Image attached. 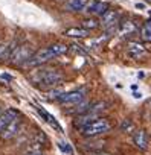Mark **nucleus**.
<instances>
[{
  "label": "nucleus",
  "instance_id": "f257e3e1",
  "mask_svg": "<svg viewBox=\"0 0 151 155\" xmlns=\"http://www.w3.org/2000/svg\"><path fill=\"white\" fill-rule=\"evenodd\" d=\"M67 50H69V47H67L66 44H52V46H49V47H43V49L37 50V52L32 55V58H31L25 65H28V67L41 65V64H44V62L53 59L55 56H60V55L66 53Z\"/></svg>",
  "mask_w": 151,
  "mask_h": 155
},
{
  "label": "nucleus",
  "instance_id": "f03ea898",
  "mask_svg": "<svg viewBox=\"0 0 151 155\" xmlns=\"http://www.w3.org/2000/svg\"><path fill=\"white\" fill-rule=\"evenodd\" d=\"M32 78L41 88H53L63 81V74L53 68H41Z\"/></svg>",
  "mask_w": 151,
  "mask_h": 155
},
{
  "label": "nucleus",
  "instance_id": "7ed1b4c3",
  "mask_svg": "<svg viewBox=\"0 0 151 155\" xmlns=\"http://www.w3.org/2000/svg\"><path fill=\"white\" fill-rule=\"evenodd\" d=\"M110 129H112V123L107 119L98 117L93 122H90L89 125H86L81 129V134L84 137H98V135H102V134L108 132Z\"/></svg>",
  "mask_w": 151,
  "mask_h": 155
},
{
  "label": "nucleus",
  "instance_id": "20e7f679",
  "mask_svg": "<svg viewBox=\"0 0 151 155\" xmlns=\"http://www.w3.org/2000/svg\"><path fill=\"white\" fill-rule=\"evenodd\" d=\"M86 93H87L86 88L72 90V91L63 93L57 101H58L61 105H78V104H81L83 101H86Z\"/></svg>",
  "mask_w": 151,
  "mask_h": 155
},
{
  "label": "nucleus",
  "instance_id": "39448f33",
  "mask_svg": "<svg viewBox=\"0 0 151 155\" xmlns=\"http://www.w3.org/2000/svg\"><path fill=\"white\" fill-rule=\"evenodd\" d=\"M32 55H34V52L31 50V47L29 46H17L15 49H14V52L11 53V56H9V61L14 64V65H20V64H26L31 58H32Z\"/></svg>",
  "mask_w": 151,
  "mask_h": 155
},
{
  "label": "nucleus",
  "instance_id": "423d86ee",
  "mask_svg": "<svg viewBox=\"0 0 151 155\" xmlns=\"http://www.w3.org/2000/svg\"><path fill=\"white\" fill-rule=\"evenodd\" d=\"M20 126H22V122H20V119L17 117V119H14L2 132H0V137H2V140H11V138H14L17 134H19V131H20Z\"/></svg>",
  "mask_w": 151,
  "mask_h": 155
},
{
  "label": "nucleus",
  "instance_id": "0eeeda50",
  "mask_svg": "<svg viewBox=\"0 0 151 155\" xmlns=\"http://www.w3.org/2000/svg\"><path fill=\"white\" fill-rule=\"evenodd\" d=\"M119 21V14L115 11V9H108L99 20L101 26L105 28V29H113L116 26V23Z\"/></svg>",
  "mask_w": 151,
  "mask_h": 155
},
{
  "label": "nucleus",
  "instance_id": "6e6552de",
  "mask_svg": "<svg viewBox=\"0 0 151 155\" xmlns=\"http://www.w3.org/2000/svg\"><path fill=\"white\" fill-rule=\"evenodd\" d=\"M127 53H128V56H131L133 59H140V58H143L148 52H146V49H145L143 44H140V43H130V46H128V49H127Z\"/></svg>",
  "mask_w": 151,
  "mask_h": 155
},
{
  "label": "nucleus",
  "instance_id": "1a4fd4ad",
  "mask_svg": "<svg viewBox=\"0 0 151 155\" xmlns=\"http://www.w3.org/2000/svg\"><path fill=\"white\" fill-rule=\"evenodd\" d=\"M89 14H93V15H104L107 11H108V3L107 2H99V0H95V2H92L87 9H86Z\"/></svg>",
  "mask_w": 151,
  "mask_h": 155
},
{
  "label": "nucleus",
  "instance_id": "9d476101",
  "mask_svg": "<svg viewBox=\"0 0 151 155\" xmlns=\"http://www.w3.org/2000/svg\"><path fill=\"white\" fill-rule=\"evenodd\" d=\"M19 117V111L17 110H14V108H9V110H6V111H3L2 114H0V132H2L14 119H17Z\"/></svg>",
  "mask_w": 151,
  "mask_h": 155
},
{
  "label": "nucleus",
  "instance_id": "9b49d317",
  "mask_svg": "<svg viewBox=\"0 0 151 155\" xmlns=\"http://www.w3.org/2000/svg\"><path fill=\"white\" fill-rule=\"evenodd\" d=\"M35 108H37L38 114H40V116H41V117L44 119V122H47V123H49V125H50V126H52L53 129H57L58 132H63V128H61V125H60V123L57 122V119H55V117H53L52 114H49V113H47L46 110H43L41 107H35Z\"/></svg>",
  "mask_w": 151,
  "mask_h": 155
},
{
  "label": "nucleus",
  "instance_id": "f8f14e48",
  "mask_svg": "<svg viewBox=\"0 0 151 155\" xmlns=\"http://www.w3.org/2000/svg\"><path fill=\"white\" fill-rule=\"evenodd\" d=\"M133 141H134V144L139 149H146L148 147V135H146V132L143 129L136 131V134L133 135Z\"/></svg>",
  "mask_w": 151,
  "mask_h": 155
},
{
  "label": "nucleus",
  "instance_id": "ddd939ff",
  "mask_svg": "<svg viewBox=\"0 0 151 155\" xmlns=\"http://www.w3.org/2000/svg\"><path fill=\"white\" fill-rule=\"evenodd\" d=\"M89 34H90V31L83 29V28H69L64 31V35L70 37V38H86V37H89Z\"/></svg>",
  "mask_w": 151,
  "mask_h": 155
},
{
  "label": "nucleus",
  "instance_id": "4468645a",
  "mask_svg": "<svg viewBox=\"0 0 151 155\" xmlns=\"http://www.w3.org/2000/svg\"><path fill=\"white\" fill-rule=\"evenodd\" d=\"M136 31H137V28H136L134 21H131V20H124V21L119 23V34L124 35V37L125 35H131Z\"/></svg>",
  "mask_w": 151,
  "mask_h": 155
},
{
  "label": "nucleus",
  "instance_id": "2eb2a0df",
  "mask_svg": "<svg viewBox=\"0 0 151 155\" xmlns=\"http://www.w3.org/2000/svg\"><path fill=\"white\" fill-rule=\"evenodd\" d=\"M90 0H69V8L72 11H83L86 6H89Z\"/></svg>",
  "mask_w": 151,
  "mask_h": 155
},
{
  "label": "nucleus",
  "instance_id": "dca6fc26",
  "mask_svg": "<svg viewBox=\"0 0 151 155\" xmlns=\"http://www.w3.org/2000/svg\"><path fill=\"white\" fill-rule=\"evenodd\" d=\"M140 37H142L143 41L151 43V20H148V21H145L142 25V28H140Z\"/></svg>",
  "mask_w": 151,
  "mask_h": 155
},
{
  "label": "nucleus",
  "instance_id": "f3484780",
  "mask_svg": "<svg viewBox=\"0 0 151 155\" xmlns=\"http://www.w3.org/2000/svg\"><path fill=\"white\" fill-rule=\"evenodd\" d=\"M15 46L14 44H5V43H0V59H5L9 58L11 53L14 52Z\"/></svg>",
  "mask_w": 151,
  "mask_h": 155
},
{
  "label": "nucleus",
  "instance_id": "a211bd4d",
  "mask_svg": "<svg viewBox=\"0 0 151 155\" xmlns=\"http://www.w3.org/2000/svg\"><path fill=\"white\" fill-rule=\"evenodd\" d=\"M99 26H101V23L96 18H86V20H83V29L92 31V29H96Z\"/></svg>",
  "mask_w": 151,
  "mask_h": 155
},
{
  "label": "nucleus",
  "instance_id": "6ab92c4d",
  "mask_svg": "<svg viewBox=\"0 0 151 155\" xmlns=\"http://www.w3.org/2000/svg\"><path fill=\"white\" fill-rule=\"evenodd\" d=\"M58 146L61 147V150H63V152H67L69 155H73V149L70 147V144H69L67 141H60V143H58Z\"/></svg>",
  "mask_w": 151,
  "mask_h": 155
},
{
  "label": "nucleus",
  "instance_id": "aec40b11",
  "mask_svg": "<svg viewBox=\"0 0 151 155\" xmlns=\"http://www.w3.org/2000/svg\"><path fill=\"white\" fill-rule=\"evenodd\" d=\"M121 129L125 131V132H131V129H133V123L127 119V120H124V122L121 123Z\"/></svg>",
  "mask_w": 151,
  "mask_h": 155
},
{
  "label": "nucleus",
  "instance_id": "412c9836",
  "mask_svg": "<svg viewBox=\"0 0 151 155\" xmlns=\"http://www.w3.org/2000/svg\"><path fill=\"white\" fill-rule=\"evenodd\" d=\"M89 155H110L108 152H102V150H95V152H90Z\"/></svg>",
  "mask_w": 151,
  "mask_h": 155
},
{
  "label": "nucleus",
  "instance_id": "4be33fe9",
  "mask_svg": "<svg viewBox=\"0 0 151 155\" xmlns=\"http://www.w3.org/2000/svg\"><path fill=\"white\" fill-rule=\"evenodd\" d=\"M136 8L137 9H145V3H136Z\"/></svg>",
  "mask_w": 151,
  "mask_h": 155
},
{
  "label": "nucleus",
  "instance_id": "5701e85b",
  "mask_svg": "<svg viewBox=\"0 0 151 155\" xmlns=\"http://www.w3.org/2000/svg\"><path fill=\"white\" fill-rule=\"evenodd\" d=\"M28 155H43V153H41L40 150H34V152H29Z\"/></svg>",
  "mask_w": 151,
  "mask_h": 155
},
{
  "label": "nucleus",
  "instance_id": "b1692460",
  "mask_svg": "<svg viewBox=\"0 0 151 155\" xmlns=\"http://www.w3.org/2000/svg\"><path fill=\"white\" fill-rule=\"evenodd\" d=\"M0 114H2V111H0Z\"/></svg>",
  "mask_w": 151,
  "mask_h": 155
}]
</instances>
